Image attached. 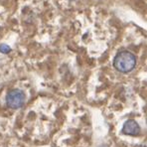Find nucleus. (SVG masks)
Wrapping results in <instances>:
<instances>
[{
	"mask_svg": "<svg viewBox=\"0 0 147 147\" xmlns=\"http://www.w3.org/2000/svg\"><path fill=\"white\" fill-rule=\"evenodd\" d=\"M136 57L129 51H120L116 54L113 60V66L118 72L126 74L135 68Z\"/></svg>",
	"mask_w": 147,
	"mask_h": 147,
	"instance_id": "f257e3e1",
	"label": "nucleus"
},
{
	"mask_svg": "<svg viewBox=\"0 0 147 147\" xmlns=\"http://www.w3.org/2000/svg\"><path fill=\"white\" fill-rule=\"evenodd\" d=\"M25 102V94L21 90H12L6 96V103L11 109H20Z\"/></svg>",
	"mask_w": 147,
	"mask_h": 147,
	"instance_id": "f03ea898",
	"label": "nucleus"
},
{
	"mask_svg": "<svg viewBox=\"0 0 147 147\" xmlns=\"http://www.w3.org/2000/svg\"><path fill=\"white\" fill-rule=\"evenodd\" d=\"M122 132L127 135H137L140 132V126L134 119H128L123 124Z\"/></svg>",
	"mask_w": 147,
	"mask_h": 147,
	"instance_id": "7ed1b4c3",
	"label": "nucleus"
},
{
	"mask_svg": "<svg viewBox=\"0 0 147 147\" xmlns=\"http://www.w3.org/2000/svg\"><path fill=\"white\" fill-rule=\"evenodd\" d=\"M0 52L2 54H8L9 52H11V48L6 44H1L0 45Z\"/></svg>",
	"mask_w": 147,
	"mask_h": 147,
	"instance_id": "20e7f679",
	"label": "nucleus"
}]
</instances>
